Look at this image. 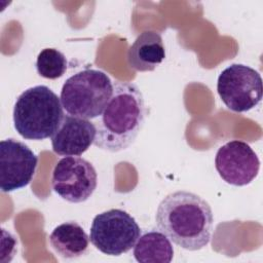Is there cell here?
I'll return each instance as SVG.
<instances>
[{
	"mask_svg": "<svg viewBox=\"0 0 263 263\" xmlns=\"http://www.w3.org/2000/svg\"><path fill=\"white\" fill-rule=\"evenodd\" d=\"M156 226L171 241L182 249L197 251L211 240L214 215L201 196L179 190L167 194L158 204Z\"/></svg>",
	"mask_w": 263,
	"mask_h": 263,
	"instance_id": "cell-1",
	"label": "cell"
},
{
	"mask_svg": "<svg viewBox=\"0 0 263 263\" xmlns=\"http://www.w3.org/2000/svg\"><path fill=\"white\" fill-rule=\"evenodd\" d=\"M146 107L140 88L124 81L113 82V93L102 114L93 121V145L109 152L130 146L142 129Z\"/></svg>",
	"mask_w": 263,
	"mask_h": 263,
	"instance_id": "cell-2",
	"label": "cell"
},
{
	"mask_svg": "<svg viewBox=\"0 0 263 263\" xmlns=\"http://www.w3.org/2000/svg\"><path fill=\"white\" fill-rule=\"evenodd\" d=\"M13 125L26 140L51 138L59 128L64 109L61 99L46 85H36L24 90L13 107Z\"/></svg>",
	"mask_w": 263,
	"mask_h": 263,
	"instance_id": "cell-3",
	"label": "cell"
},
{
	"mask_svg": "<svg viewBox=\"0 0 263 263\" xmlns=\"http://www.w3.org/2000/svg\"><path fill=\"white\" fill-rule=\"evenodd\" d=\"M113 93V82L103 71L85 69L70 76L63 84L60 99L71 116L96 119Z\"/></svg>",
	"mask_w": 263,
	"mask_h": 263,
	"instance_id": "cell-4",
	"label": "cell"
},
{
	"mask_svg": "<svg viewBox=\"0 0 263 263\" xmlns=\"http://www.w3.org/2000/svg\"><path fill=\"white\" fill-rule=\"evenodd\" d=\"M140 235L134 217L121 209H111L93 218L89 240L103 254L120 256L134 248Z\"/></svg>",
	"mask_w": 263,
	"mask_h": 263,
	"instance_id": "cell-5",
	"label": "cell"
},
{
	"mask_svg": "<svg viewBox=\"0 0 263 263\" xmlns=\"http://www.w3.org/2000/svg\"><path fill=\"white\" fill-rule=\"evenodd\" d=\"M217 91L228 109L237 113L247 112L261 102L262 78L250 66L231 64L220 73Z\"/></svg>",
	"mask_w": 263,
	"mask_h": 263,
	"instance_id": "cell-6",
	"label": "cell"
},
{
	"mask_svg": "<svg viewBox=\"0 0 263 263\" xmlns=\"http://www.w3.org/2000/svg\"><path fill=\"white\" fill-rule=\"evenodd\" d=\"M98 185L95 166L78 156L61 158L53 167L51 177L52 190L63 199L80 203L86 201Z\"/></svg>",
	"mask_w": 263,
	"mask_h": 263,
	"instance_id": "cell-7",
	"label": "cell"
},
{
	"mask_svg": "<svg viewBox=\"0 0 263 263\" xmlns=\"http://www.w3.org/2000/svg\"><path fill=\"white\" fill-rule=\"evenodd\" d=\"M37 155L23 142L5 139L0 142V188L12 192L28 186L37 168Z\"/></svg>",
	"mask_w": 263,
	"mask_h": 263,
	"instance_id": "cell-8",
	"label": "cell"
},
{
	"mask_svg": "<svg viewBox=\"0 0 263 263\" xmlns=\"http://www.w3.org/2000/svg\"><path fill=\"white\" fill-rule=\"evenodd\" d=\"M215 167L226 183L246 186L258 176L260 160L248 143L232 140L218 149Z\"/></svg>",
	"mask_w": 263,
	"mask_h": 263,
	"instance_id": "cell-9",
	"label": "cell"
},
{
	"mask_svg": "<svg viewBox=\"0 0 263 263\" xmlns=\"http://www.w3.org/2000/svg\"><path fill=\"white\" fill-rule=\"evenodd\" d=\"M96 127L92 121L71 115L63 120L51 137L52 151L62 156H79L93 144Z\"/></svg>",
	"mask_w": 263,
	"mask_h": 263,
	"instance_id": "cell-10",
	"label": "cell"
},
{
	"mask_svg": "<svg viewBox=\"0 0 263 263\" xmlns=\"http://www.w3.org/2000/svg\"><path fill=\"white\" fill-rule=\"evenodd\" d=\"M165 58V49L159 33L145 31L141 33L127 51L128 66L140 72L153 71Z\"/></svg>",
	"mask_w": 263,
	"mask_h": 263,
	"instance_id": "cell-11",
	"label": "cell"
},
{
	"mask_svg": "<svg viewBox=\"0 0 263 263\" xmlns=\"http://www.w3.org/2000/svg\"><path fill=\"white\" fill-rule=\"evenodd\" d=\"M53 251L65 259H76L88 251L89 236L80 224L68 221L58 225L49 235Z\"/></svg>",
	"mask_w": 263,
	"mask_h": 263,
	"instance_id": "cell-12",
	"label": "cell"
},
{
	"mask_svg": "<svg viewBox=\"0 0 263 263\" xmlns=\"http://www.w3.org/2000/svg\"><path fill=\"white\" fill-rule=\"evenodd\" d=\"M133 255L140 263H170L174 257V248L164 233L151 230L140 235Z\"/></svg>",
	"mask_w": 263,
	"mask_h": 263,
	"instance_id": "cell-13",
	"label": "cell"
},
{
	"mask_svg": "<svg viewBox=\"0 0 263 263\" xmlns=\"http://www.w3.org/2000/svg\"><path fill=\"white\" fill-rule=\"evenodd\" d=\"M37 73L46 79H57L62 77L68 67V62L63 52L55 48L42 49L36 60Z\"/></svg>",
	"mask_w": 263,
	"mask_h": 263,
	"instance_id": "cell-14",
	"label": "cell"
}]
</instances>
